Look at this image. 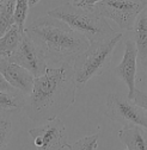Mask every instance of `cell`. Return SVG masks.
<instances>
[{"label":"cell","instance_id":"1","mask_svg":"<svg viewBox=\"0 0 147 150\" xmlns=\"http://www.w3.org/2000/svg\"><path fill=\"white\" fill-rule=\"evenodd\" d=\"M77 89L74 69L71 63L48 68L43 75L35 78L34 91L24 107L25 115L34 122L58 118L74 104Z\"/></svg>","mask_w":147,"mask_h":150},{"label":"cell","instance_id":"2","mask_svg":"<svg viewBox=\"0 0 147 150\" xmlns=\"http://www.w3.org/2000/svg\"><path fill=\"white\" fill-rule=\"evenodd\" d=\"M25 32L42 50L47 61L56 64L74 62L90 47L84 35L50 16L37 18L25 28Z\"/></svg>","mask_w":147,"mask_h":150},{"label":"cell","instance_id":"3","mask_svg":"<svg viewBox=\"0 0 147 150\" xmlns=\"http://www.w3.org/2000/svg\"><path fill=\"white\" fill-rule=\"evenodd\" d=\"M48 16L67 23L72 29L84 35L90 44L106 41L117 33L93 7H80L73 3H66L49 11Z\"/></svg>","mask_w":147,"mask_h":150},{"label":"cell","instance_id":"4","mask_svg":"<svg viewBox=\"0 0 147 150\" xmlns=\"http://www.w3.org/2000/svg\"><path fill=\"white\" fill-rule=\"evenodd\" d=\"M121 38L122 33L117 32L106 41L91 43L88 49L74 60L73 69L78 89L84 88L90 79L99 76L110 68L114 50Z\"/></svg>","mask_w":147,"mask_h":150},{"label":"cell","instance_id":"5","mask_svg":"<svg viewBox=\"0 0 147 150\" xmlns=\"http://www.w3.org/2000/svg\"><path fill=\"white\" fill-rule=\"evenodd\" d=\"M147 7L145 0H102L93 8L110 18L123 30H133L140 13Z\"/></svg>","mask_w":147,"mask_h":150},{"label":"cell","instance_id":"6","mask_svg":"<svg viewBox=\"0 0 147 150\" xmlns=\"http://www.w3.org/2000/svg\"><path fill=\"white\" fill-rule=\"evenodd\" d=\"M105 115L113 122L147 129V112L121 93H110L108 96Z\"/></svg>","mask_w":147,"mask_h":150},{"label":"cell","instance_id":"7","mask_svg":"<svg viewBox=\"0 0 147 150\" xmlns=\"http://www.w3.org/2000/svg\"><path fill=\"white\" fill-rule=\"evenodd\" d=\"M9 60L28 69L35 78L43 75L48 69V61L44 54L26 32L23 36L19 47L14 50Z\"/></svg>","mask_w":147,"mask_h":150},{"label":"cell","instance_id":"8","mask_svg":"<svg viewBox=\"0 0 147 150\" xmlns=\"http://www.w3.org/2000/svg\"><path fill=\"white\" fill-rule=\"evenodd\" d=\"M28 132L34 138L36 150H62L71 146L66 137V127L60 118L49 120L44 126L31 129Z\"/></svg>","mask_w":147,"mask_h":150},{"label":"cell","instance_id":"9","mask_svg":"<svg viewBox=\"0 0 147 150\" xmlns=\"http://www.w3.org/2000/svg\"><path fill=\"white\" fill-rule=\"evenodd\" d=\"M138 70V48L134 41L127 40L124 43V54L122 61L113 69L114 74L127 85L128 87V99H134L135 93V79Z\"/></svg>","mask_w":147,"mask_h":150},{"label":"cell","instance_id":"10","mask_svg":"<svg viewBox=\"0 0 147 150\" xmlns=\"http://www.w3.org/2000/svg\"><path fill=\"white\" fill-rule=\"evenodd\" d=\"M0 73L11 86L19 89L24 94L30 96L32 93L35 76L24 67L11 62L9 59L0 57Z\"/></svg>","mask_w":147,"mask_h":150},{"label":"cell","instance_id":"11","mask_svg":"<svg viewBox=\"0 0 147 150\" xmlns=\"http://www.w3.org/2000/svg\"><path fill=\"white\" fill-rule=\"evenodd\" d=\"M24 93L11 86L3 76L0 78V107L3 111L17 112L26 105Z\"/></svg>","mask_w":147,"mask_h":150},{"label":"cell","instance_id":"12","mask_svg":"<svg viewBox=\"0 0 147 150\" xmlns=\"http://www.w3.org/2000/svg\"><path fill=\"white\" fill-rule=\"evenodd\" d=\"M121 142L128 150H147V129L139 125H126L118 131Z\"/></svg>","mask_w":147,"mask_h":150},{"label":"cell","instance_id":"13","mask_svg":"<svg viewBox=\"0 0 147 150\" xmlns=\"http://www.w3.org/2000/svg\"><path fill=\"white\" fill-rule=\"evenodd\" d=\"M135 44L138 48V61L142 68L147 64V7L138 17L133 29Z\"/></svg>","mask_w":147,"mask_h":150},{"label":"cell","instance_id":"14","mask_svg":"<svg viewBox=\"0 0 147 150\" xmlns=\"http://www.w3.org/2000/svg\"><path fill=\"white\" fill-rule=\"evenodd\" d=\"M25 33V29L14 24L4 36L0 37V55L1 57L10 59L14 50L19 47L23 36Z\"/></svg>","mask_w":147,"mask_h":150},{"label":"cell","instance_id":"15","mask_svg":"<svg viewBox=\"0 0 147 150\" xmlns=\"http://www.w3.org/2000/svg\"><path fill=\"white\" fill-rule=\"evenodd\" d=\"M16 0L0 1V36H4L14 24Z\"/></svg>","mask_w":147,"mask_h":150},{"label":"cell","instance_id":"16","mask_svg":"<svg viewBox=\"0 0 147 150\" xmlns=\"http://www.w3.org/2000/svg\"><path fill=\"white\" fill-rule=\"evenodd\" d=\"M99 136H101V134L86 136V137L74 142L73 144H71L69 150H97Z\"/></svg>","mask_w":147,"mask_h":150},{"label":"cell","instance_id":"17","mask_svg":"<svg viewBox=\"0 0 147 150\" xmlns=\"http://www.w3.org/2000/svg\"><path fill=\"white\" fill-rule=\"evenodd\" d=\"M29 0H16V11H14V22L18 26L25 29V21L29 12Z\"/></svg>","mask_w":147,"mask_h":150},{"label":"cell","instance_id":"18","mask_svg":"<svg viewBox=\"0 0 147 150\" xmlns=\"http://www.w3.org/2000/svg\"><path fill=\"white\" fill-rule=\"evenodd\" d=\"M11 136H12L11 123L6 119H1V122H0V145H1V149H5L7 146Z\"/></svg>","mask_w":147,"mask_h":150},{"label":"cell","instance_id":"19","mask_svg":"<svg viewBox=\"0 0 147 150\" xmlns=\"http://www.w3.org/2000/svg\"><path fill=\"white\" fill-rule=\"evenodd\" d=\"M133 101L140 106L141 108H143L146 112H147V92H143V91H140V89H135V93H134V99Z\"/></svg>","mask_w":147,"mask_h":150},{"label":"cell","instance_id":"20","mask_svg":"<svg viewBox=\"0 0 147 150\" xmlns=\"http://www.w3.org/2000/svg\"><path fill=\"white\" fill-rule=\"evenodd\" d=\"M101 1L102 0H80L77 6H80V7H93Z\"/></svg>","mask_w":147,"mask_h":150},{"label":"cell","instance_id":"21","mask_svg":"<svg viewBox=\"0 0 147 150\" xmlns=\"http://www.w3.org/2000/svg\"><path fill=\"white\" fill-rule=\"evenodd\" d=\"M41 0H29V4H30V7H32V6H35L37 3H40Z\"/></svg>","mask_w":147,"mask_h":150},{"label":"cell","instance_id":"22","mask_svg":"<svg viewBox=\"0 0 147 150\" xmlns=\"http://www.w3.org/2000/svg\"><path fill=\"white\" fill-rule=\"evenodd\" d=\"M79 1H80V0H73V4H74V5H78Z\"/></svg>","mask_w":147,"mask_h":150},{"label":"cell","instance_id":"23","mask_svg":"<svg viewBox=\"0 0 147 150\" xmlns=\"http://www.w3.org/2000/svg\"><path fill=\"white\" fill-rule=\"evenodd\" d=\"M143 69H146V70H147V64H146V67H145V68H143Z\"/></svg>","mask_w":147,"mask_h":150},{"label":"cell","instance_id":"24","mask_svg":"<svg viewBox=\"0 0 147 150\" xmlns=\"http://www.w3.org/2000/svg\"><path fill=\"white\" fill-rule=\"evenodd\" d=\"M145 1H146V3H147V0H145Z\"/></svg>","mask_w":147,"mask_h":150},{"label":"cell","instance_id":"25","mask_svg":"<svg viewBox=\"0 0 147 150\" xmlns=\"http://www.w3.org/2000/svg\"><path fill=\"white\" fill-rule=\"evenodd\" d=\"M0 1H3V0H0Z\"/></svg>","mask_w":147,"mask_h":150},{"label":"cell","instance_id":"26","mask_svg":"<svg viewBox=\"0 0 147 150\" xmlns=\"http://www.w3.org/2000/svg\"><path fill=\"white\" fill-rule=\"evenodd\" d=\"M127 150H128V149H127Z\"/></svg>","mask_w":147,"mask_h":150}]
</instances>
